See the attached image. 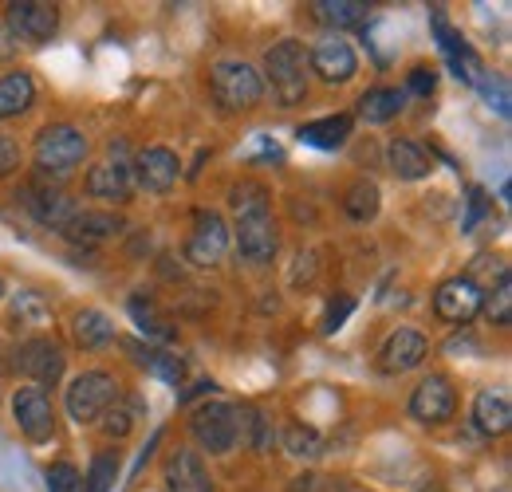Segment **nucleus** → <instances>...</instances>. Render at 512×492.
<instances>
[{
    "label": "nucleus",
    "instance_id": "nucleus-1",
    "mask_svg": "<svg viewBox=\"0 0 512 492\" xmlns=\"http://www.w3.org/2000/svg\"><path fill=\"white\" fill-rule=\"evenodd\" d=\"M233 213H237V248L245 260L268 264L280 248L276 237V221H272V205H268V189L256 182L233 185Z\"/></svg>",
    "mask_w": 512,
    "mask_h": 492
},
{
    "label": "nucleus",
    "instance_id": "nucleus-2",
    "mask_svg": "<svg viewBox=\"0 0 512 492\" xmlns=\"http://www.w3.org/2000/svg\"><path fill=\"white\" fill-rule=\"evenodd\" d=\"M264 75L280 99V107H296L308 95V52L300 40H280L264 52Z\"/></svg>",
    "mask_w": 512,
    "mask_h": 492
},
{
    "label": "nucleus",
    "instance_id": "nucleus-3",
    "mask_svg": "<svg viewBox=\"0 0 512 492\" xmlns=\"http://www.w3.org/2000/svg\"><path fill=\"white\" fill-rule=\"evenodd\" d=\"M209 87H213V99H217L225 111H249V107H256V103L264 99V79H260V71L249 67L245 60L213 63Z\"/></svg>",
    "mask_w": 512,
    "mask_h": 492
},
{
    "label": "nucleus",
    "instance_id": "nucleus-4",
    "mask_svg": "<svg viewBox=\"0 0 512 492\" xmlns=\"http://www.w3.org/2000/svg\"><path fill=\"white\" fill-rule=\"evenodd\" d=\"M32 154H36V166H40L44 174L67 178V174L87 158V134H83L79 126H67V123L44 126V130L36 134Z\"/></svg>",
    "mask_w": 512,
    "mask_h": 492
},
{
    "label": "nucleus",
    "instance_id": "nucleus-5",
    "mask_svg": "<svg viewBox=\"0 0 512 492\" xmlns=\"http://www.w3.org/2000/svg\"><path fill=\"white\" fill-rule=\"evenodd\" d=\"M115 398H119V382H115V374H107V370H83V374H75L64 394L67 414H71L79 426L103 418V410H107Z\"/></svg>",
    "mask_w": 512,
    "mask_h": 492
},
{
    "label": "nucleus",
    "instance_id": "nucleus-6",
    "mask_svg": "<svg viewBox=\"0 0 512 492\" xmlns=\"http://www.w3.org/2000/svg\"><path fill=\"white\" fill-rule=\"evenodd\" d=\"M190 433L197 437L201 449H209L213 457H225L241 437V418L229 402H205V406L193 410Z\"/></svg>",
    "mask_w": 512,
    "mask_h": 492
},
{
    "label": "nucleus",
    "instance_id": "nucleus-7",
    "mask_svg": "<svg viewBox=\"0 0 512 492\" xmlns=\"http://www.w3.org/2000/svg\"><path fill=\"white\" fill-rule=\"evenodd\" d=\"M4 28L12 32V40L48 44L60 28V12H56V4H44V0H12L8 16H4Z\"/></svg>",
    "mask_w": 512,
    "mask_h": 492
},
{
    "label": "nucleus",
    "instance_id": "nucleus-8",
    "mask_svg": "<svg viewBox=\"0 0 512 492\" xmlns=\"http://www.w3.org/2000/svg\"><path fill=\"white\" fill-rule=\"evenodd\" d=\"M225 252H229V229H225L221 213L197 209L193 233H190V241H186V260L197 264V268H213V264L225 260Z\"/></svg>",
    "mask_w": 512,
    "mask_h": 492
},
{
    "label": "nucleus",
    "instance_id": "nucleus-9",
    "mask_svg": "<svg viewBox=\"0 0 512 492\" xmlns=\"http://www.w3.org/2000/svg\"><path fill=\"white\" fill-rule=\"evenodd\" d=\"M12 418L28 441H48L56 430V410L40 386H20L12 394Z\"/></svg>",
    "mask_w": 512,
    "mask_h": 492
},
{
    "label": "nucleus",
    "instance_id": "nucleus-10",
    "mask_svg": "<svg viewBox=\"0 0 512 492\" xmlns=\"http://www.w3.org/2000/svg\"><path fill=\"white\" fill-rule=\"evenodd\" d=\"M12 363H16L20 374H28V378L40 382V386H56V382L64 378V351H60L56 339H44V335L20 343Z\"/></svg>",
    "mask_w": 512,
    "mask_h": 492
},
{
    "label": "nucleus",
    "instance_id": "nucleus-11",
    "mask_svg": "<svg viewBox=\"0 0 512 492\" xmlns=\"http://www.w3.org/2000/svg\"><path fill=\"white\" fill-rule=\"evenodd\" d=\"M481 300H485V292L477 288L473 276H453V280H446V284L434 292V311H438L442 323L465 327V323L481 311Z\"/></svg>",
    "mask_w": 512,
    "mask_h": 492
},
{
    "label": "nucleus",
    "instance_id": "nucleus-12",
    "mask_svg": "<svg viewBox=\"0 0 512 492\" xmlns=\"http://www.w3.org/2000/svg\"><path fill=\"white\" fill-rule=\"evenodd\" d=\"M453 406H457V394H453L449 378H442V374L422 378L414 386V394H410V418L422 422V426H442V422H449L453 418Z\"/></svg>",
    "mask_w": 512,
    "mask_h": 492
},
{
    "label": "nucleus",
    "instance_id": "nucleus-13",
    "mask_svg": "<svg viewBox=\"0 0 512 492\" xmlns=\"http://www.w3.org/2000/svg\"><path fill=\"white\" fill-rule=\"evenodd\" d=\"M430 355V343L422 331L414 327H398L379 351V370L383 374H406V370L422 367V359Z\"/></svg>",
    "mask_w": 512,
    "mask_h": 492
},
{
    "label": "nucleus",
    "instance_id": "nucleus-14",
    "mask_svg": "<svg viewBox=\"0 0 512 492\" xmlns=\"http://www.w3.org/2000/svg\"><path fill=\"white\" fill-rule=\"evenodd\" d=\"M178 174H182V162L170 146H150L134 158V178L146 193H170Z\"/></svg>",
    "mask_w": 512,
    "mask_h": 492
},
{
    "label": "nucleus",
    "instance_id": "nucleus-15",
    "mask_svg": "<svg viewBox=\"0 0 512 492\" xmlns=\"http://www.w3.org/2000/svg\"><path fill=\"white\" fill-rule=\"evenodd\" d=\"M308 63H312V71L320 75L323 83H347V79H355V71H359L355 48H351L347 40H339V36L320 40V44L312 48Z\"/></svg>",
    "mask_w": 512,
    "mask_h": 492
},
{
    "label": "nucleus",
    "instance_id": "nucleus-16",
    "mask_svg": "<svg viewBox=\"0 0 512 492\" xmlns=\"http://www.w3.org/2000/svg\"><path fill=\"white\" fill-rule=\"evenodd\" d=\"M166 489L170 492H213V481H209V469L201 461L197 449H174L170 461H166Z\"/></svg>",
    "mask_w": 512,
    "mask_h": 492
},
{
    "label": "nucleus",
    "instance_id": "nucleus-17",
    "mask_svg": "<svg viewBox=\"0 0 512 492\" xmlns=\"http://www.w3.org/2000/svg\"><path fill=\"white\" fill-rule=\"evenodd\" d=\"M60 233L75 245H103V241L123 233V221L115 213H107V209H83V213H75L67 221Z\"/></svg>",
    "mask_w": 512,
    "mask_h": 492
},
{
    "label": "nucleus",
    "instance_id": "nucleus-18",
    "mask_svg": "<svg viewBox=\"0 0 512 492\" xmlns=\"http://www.w3.org/2000/svg\"><path fill=\"white\" fill-rule=\"evenodd\" d=\"M87 193L107 201V205H123L130 197V166L127 162H99L87 170Z\"/></svg>",
    "mask_w": 512,
    "mask_h": 492
},
{
    "label": "nucleus",
    "instance_id": "nucleus-19",
    "mask_svg": "<svg viewBox=\"0 0 512 492\" xmlns=\"http://www.w3.org/2000/svg\"><path fill=\"white\" fill-rule=\"evenodd\" d=\"M24 205H28L32 217H36L40 225H48V229H64L67 221L79 213L75 201L64 197L60 189H40V185H32V189L24 193Z\"/></svg>",
    "mask_w": 512,
    "mask_h": 492
},
{
    "label": "nucleus",
    "instance_id": "nucleus-20",
    "mask_svg": "<svg viewBox=\"0 0 512 492\" xmlns=\"http://www.w3.org/2000/svg\"><path fill=\"white\" fill-rule=\"evenodd\" d=\"M434 28H438V44H442V52H446L453 75H457V79H469V83H481V63L469 52V44L449 28L442 12H434Z\"/></svg>",
    "mask_w": 512,
    "mask_h": 492
},
{
    "label": "nucleus",
    "instance_id": "nucleus-21",
    "mask_svg": "<svg viewBox=\"0 0 512 492\" xmlns=\"http://www.w3.org/2000/svg\"><path fill=\"white\" fill-rule=\"evenodd\" d=\"M386 162H390V174L402 178V182H418V178L430 174V154L410 138H394L390 150H386Z\"/></svg>",
    "mask_w": 512,
    "mask_h": 492
},
{
    "label": "nucleus",
    "instance_id": "nucleus-22",
    "mask_svg": "<svg viewBox=\"0 0 512 492\" xmlns=\"http://www.w3.org/2000/svg\"><path fill=\"white\" fill-rule=\"evenodd\" d=\"M473 422H477V430L485 433V437L509 433V426H512L509 398H505V394H493V390L477 394V402H473Z\"/></svg>",
    "mask_w": 512,
    "mask_h": 492
},
{
    "label": "nucleus",
    "instance_id": "nucleus-23",
    "mask_svg": "<svg viewBox=\"0 0 512 492\" xmlns=\"http://www.w3.org/2000/svg\"><path fill=\"white\" fill-rule=\"evenodd\" d=\"M300 142L304 146H316V150H339L351 134V115H327V119H316V123H304L300 130Z\"/></svg>",
    "mask_w": 512,
    "mask_h": 492
},
{
    "label": "nucleus",
    "instance_id": "nucleus-24",
    "mask_svg": "<svg viewBox=\"0 0 512 492\" xmlns=\"http://www.w3.org/2000/svg\"><path fill=\"white\" fill-rule=\"evenodd\" d=\"M36 103V83L28 71H12L0 79V119H16Z\"/></svg>",
    "mask_w": 512,
    "mask_h": 492
},
{
    "label": "nucleus",
    "instance_id": "nucleus-25",
    "mask_svg": "<svg viewBox=\"0 0 512 492\" xmlns=\"http://www.w3.org/2000/svg\"><path fill=\"white\" fill-rule=\"evenodd\" d=\"M402 107H406V91H398V87H375V91H367V95L359 99V119L371 126H383V123H390Z\"/></svg>",
    "mask_w": 512,
    "mask_h": 492
},
{
    "label": "nucleus",
    "instance_id": "nucleus-26",
    "mask_svg": "<svg viewBox=\"0 0 512 492\" xmlns=\"http://www.w3.org/2000/svg\"><path fill=\"white\" fill-rule=\"evenodd\" d=\"M71 331H75V343L79 347H87V351H99V347H107L111 339H115V323H111V315L107 311H79L75 315V323H71Z\"/></svg>",
    "mask_w": 512,
    "mask_h": 492
},
{
    "label": "nucleus",
    "instance_id": "nucleus-27",
    "mask_svg": "<svg viewBox=\"0 0 512 492\" xmlns=\"http://www.w3.org/2000/svg\"><path fill=\"white\" fill-rule=\"evenodd\" d=\"M312 16L320 24H327V28L343 32V28H359L367 20V4L363 0H316L312 4Z\"/></svg>",
    "mask_w": 512,
    "mask_h": 492
},
{
    "label": "nucleus",
    "instance_id": "nucleus-28",
    "mask_svg": "<svg viewBox=\"0 0 512 492\" xmlns=\"http://www.w3.org/2000/svg\"><path fill=\"white\" fill-rule=\"evenodd\" d=\"M343 209H347V217L359 221V225H363V221H375V213H379V185L359 178V182L347 189Z\"/></svg>",
    "mask_w": 512,
    "mask_h": 492
},
{
    "label": "nucleus",
    "instance_id": "nucleus-29",
    "mask_svg": "<svg viewBox=\"0 0 512 492\" xmlns=\"http://www.w3.org/2000/svg\"><path fill=\"white\" fill-rule=\"evenodd\" d=\"M481 308H485V315H489V323L509 327L512 323V280H509V272H501V276H497V288L481 300Z\"/></svg>",
    "mask_w": 512,
    "mask_h": 492
},
{
    "label": "nucleus",
    "instance_id": "nucleus-30",
    "mask_svg": "<svg viewBox=\"0 0 512 492\" xmlns=\"http://www.w3.org/2000/svg\"><path fill=\"white\" fill-rule=\"evenodd\" d=\"M284 449H288L296 461H312V457H320L323 453V437L316 430H308V426H288V433H284Z\"/></svg>",
    "mask_w": 512,
    "mask_h": 492
},
{
    "label": "nucleus",
    "instance_id": "nucleus-31",
    "mask_svg": "<svg viewBox=\"0 0 512 492\" xmlns=\"http://www.w3.org/2000/svg\"><path fill=\"white\" fill-rule=\"evenodd\" d=\"M115 477H119V457L115 453H95L91 473L83 477V492H111Z\"/></svg>",
    "mask_w": 512,
    "mask_h": 492
},
{
    "label": "nucleus",
    "instance_id": "nucleus-32",
    "mask_svg": "<svg viewBox=\"0 0 512 492\" xmlns=\"http://www.w3.org/2000/svg\"><path fill=\"white\" fill-rule=\"evenodd\" d=\"M130 315H134V323H138V331L142 335H154V339H170L174 331L166 327V319L154 311V304L150 300H142V296H134L130 300Z\"/></svg>",
    "mask_w": 512,
    "mask_h": 492
},
{
    "label": "nucleus",
    "instance_id": "nucleus-33",
    "mask_svg": "<svg viewBox=\"0 0 512 492\" xmlns=\"http://www.w3.org/2000/svg\"><path fill=\"white\" fill-rule=\"evenodd\" d=\"M142 363H146V367L154 370L158 378H166L170 386H178V382L186 378V363H182L178 355H166V351H150V347H146V355H142Z\"/></svg>",
    "mask_w": 512,
    "mask_h": 492
},
{
    "label": "nucleus",
    "instance_id": "nucleus-34",
    "mask_svg": "<svg viewBox=\"0 0 512 492\" xmlns=\"http://www.w3.org/2000/svg\"><path fill=\"white\" fill-rule=\"evenodd\" d=\"M130 430H134V406L115 398V402L103 410V433H107V437H127Z\"/></svg>",
    "mask_w": 512,
    "mask_h": 492
},
{
    "label": "nucleus",
    "instance_id": "nucleus-35",
    "mask_svg": "<svg viewBox=\"0 0 512 492\" xmlns=\"http://www.w3.org/2000/svg\"><path fill=\"white\" fill-rule=\"evenodd\" d=\"M48 492H83V477L71 461H60L48 469Z\"/></svg>",
    "mask_w": 512,
    "mask_h": 492
},
{
    "label": "nucleus",
    "instance_id": "nucleus-36",
    "mask_svg": "<svg viewBox=\"0 0 512 492\" xmlns=\"http://www.w3.org/2000/svg\"><path fill=\"white\" fill-rule=\"evenodd\" d=\"M249 445H253L256 453H268L272 449V441H276V433H272V426H268V418L260 414V410H253L249 414Z\"/></svg>",
    "mask_w": 512,
    "mask_h": 492
},
{
    "label": "nucleus",
    "instance_id": "nucleus-37",
    "mask_svg": "<svg viewBox=\"0 0 512 492\" xmlns=\"http://www.w3.org/2000/svg\"><path fill=\"white\" fill-rule=\"evenodd\" d=\"M351 311H355V300H351V296H335V300H331V308H327V323H323V331H327V335H335V331L347 323V315H351Z\"/></svg>",
    "mask_w": 512,
    "mask_h": 492
},
{
    "label": "nucleus",
    "instance_id": "nucleus-38",
    "mask_svg": "<svg viewBox=\"0 0 512 492\" xmlns=\"http://www.w3.org/2000/svg\"><path fill=\"white\" fill-rule=\"evenodd\" d=\"M434 87H438L434 67H414L410 71V83H406V95H434Z\"/></svg>",
    "mask_w": 512,
    "mask_h": 492
},
{
    "label": "nucleus",
    "instance_id": "nucleus-39",
    "mask_svg": "<svg viewBox=\"0 0 512 492\" xmlns=\"http://www.w3.org/2000/svg\"><path fill=\"white\" fill-rule=\"evenodd\" d=\"M12 170H20V146L12 138H0V178H8Z\"/></svg>",
    "mask_w": 512,
    "mask_h": 492
},
{
    "label": "nucleus",
    "instance_id": "nucleus-40",
    "mask_svg": "<svg viewBox=\"0 0 512 492\" xmlns=\"http://www.w3.org/2000/svg\"><path fill=\"white\" fill-rule=\"evenodd\" d=\"M16 315H28L32 323H44L48 319V311H44V304L32 296V292H20V300H16Z\"/></svg>",
    "mask_w": 512,
    "mask_h": 492
},
{
    "label": "nucleus",
    "instance_id": "nucleus-41",
    "mask_svg": "<svg viewBox=\"0 0 512 492\" xmlns=\"http://www.w3.org/2000/svg\"><path fill=\"white\" fill-rule=\"evenodd\" d=\"M485 205H489V201H485V189H469V213H465V221H461V229H465V233H469V229L481 221Z\"/></svg>",
    "mask_w": 512,
    "mask_h": 492
},
{
    "label": "nucleus",
    "instance_id": "nucleus-42",
    "mask_svg": "<svg viewBox=\"0 0 512 492\" xmlns=\"http://www.w3.org/2000/svg\"><path fill=\"white\" fill-rule=\"evenodd\" d=\"M288 492H320V477H316V473H304V477H296V481L288 485Z\"/></svg>",
    "mask_w": 512,
    "mask_h": 492
},
{
    "label": "nucleus",
    "instance_id": "nucleus-43",
    "mask_svg": "<svg viewBox=\"0 0 512 492\" xmlns=\"http://www.w3.org/2000/svg\"><path fill=\"white\" fill-rule=\"evenodd\" d=\"M16 52V40H12V32L4 28V20H0V60H8Z\"/></svg>",
    "mask_w": 512,
    "mask_h": 492
}]
</instances>
